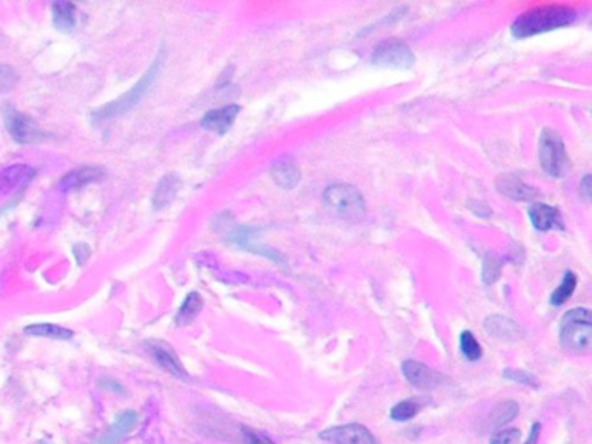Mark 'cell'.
<instances>
[{
  "label": "cell",
  "instance_id": "603a6c76",
  "mask_svg": "<svg viewBox=\"0 0 592 444\" xmlns=\"http://www.w3.org/2000/svg\"><path fill=\"white\" fill-rule=\"evenodd\" d=\"M202 307H203L202 295H200L198 291H192V293H188V297L185 298V302H183L181 307H179L178 314H176V321H178V325H189V323L198 316V312L202 311Z\"/></svg>",
  "mask_w": 592,
  "mask_h": 444
},
{
  "label": "cell",
  "instance_id": "484cf974",
  "mask_svg": "<svg viewBox=\"0 0 592 444\" xmlns=\"http://www.w3.org/2000/svg\"><path fill=\"white\" fill-rule=\"evenodd\" d=\"M460 350L469 361H477L483 356V349H481L480 342L471 332H462V335H460Z\"/></svg>",
  "mask_w": 592,
  "mask_h": 444
},
{
  "label": "cell",
  "instance_id": "4dcf8cb0",
  "mask_svg": "<svg viewBox=\"0 0 592 444\" xmlns=\"http://www.w3.org/2000/svg\"><path fill=\"white\" fill-rule=\"evenodd\" d=\"M498 274H500V262L495 259L493 255H487L483 264V278L487 283H493L498 280Z\"/></svg>",
  "mask_w": 592,
  "mask_h": 444
},
{
  "label": "cell",
  "instance_id": "d6986e66",
  "mask_svg": "<svg viewBox=\"0 0 592 444\" xmlns=\"http://www.w3.org/2000/svg\"><path fill=\"white\" fill-rule=\"evenodd\" d=\"M484 328L491 336H497L502 340H518L523 336V330L516 325L512 319L504 318V316H490L484 321Z\"/></svg>",
  "mask_w": 592,
  "mask_h": 444
},
{
  "label": "cell",
  "instance_id": "83f0119b",
  "mask_svg": "<svg viewBox=\"0 0 592 444\" xmlns=\"http://www.w3.org/2000/svg\"><path fill=\"white\" fill-rule=\"evenodd\" d=\"M504 377L509 378V380H514V382H518V384L528 385V387H533V388H536L540 385V382L536 380L535 375L528 373V371H523V370H514V368L504 370Z\"/></svg>",
  "mask_w": 592,
  "mask_h": 444
},
{
  "label": "cell",
  "instance_id": "7402d4cb",
  "mask_svg": "<svg viewBox=\"0 0 592 444\" xmlns=\"http://www.w3.org/2000/svg\"><path fill=\"white\" fill-rule=\"evenodd\" d=\"M425 404H428L425 398L405 399V401H400L398 404L393 406L391 418L396 420V422H407V420H412L415 415H418Z\"/></svg>",
  "mask_w": 592,
  "mask_h": 444
},
{
  "label": "cell",
  "instance_id": "5bb4252c",
  "mask_svg": "<svg viewBox=\"0 0 592 444\" xmlns=\"http://www.w3.org/2000/svg\"><path fill=\"white\" fill-rule=\"evenodd\" d=\"M240 113V106L237 104H228V106L217 108V110H210L203 114L202 125L207 130L217 132V134H226L231 128V125L235 123V118Z\"/></svg>",
  "mask_w": 592,
  "mask_h": 444
},
{
  "label": "cell",
  "instance_id": "6da1fadb",
  "mask_svg": "<svg viewBox=\"0 0 592 444\" xmlns=\"http://www.w3.org/2000/svg\"><path fill=\"white\" fill-rule=\"evenodd\" d=\"M575 17H577V12L570 6H563V3L540 6L518 16V19L512 23L511 31L516 38H528L533 35L556 30V28L568 26L573 23Z\"/></svg>",
  "mask_w": 592,
  "mask_h": 444
},
{
  "label": "cell",
  "instance_id": "9a60e30c",
  "mask_svg": "<svg viewBox=\"0 0 592 444\" xmlns=\"http://www.w3.org/2000/svg\"><path fill=\"white\" fill-rule=\"evenodd\" d=\"M497 189L502 194H505V196L512 198V200L528 201L536 198V189H533L532 186L525 184L519 177L512 176V173H505V176L498 177Z\"/></svg>",
  "mask_w": 592,
  "mask_h": 444
},
{
  "label": "cell",
  "instance_id": "30bf717a",
  "mask_svg": "<svg viewBox=\"0 0 592 444\" xmlns=\"http://www.w3.org/2000/svg\"><path fill=\"white\" fill-rule=\"evenodd\" d=\"M137 423H139V413L134 411V409H124L117 415L115 422L108 427V430L94 444H119L136 429Z\"/></svg>",
  "mask_w": 592,
  "mask_h": 444
},
{
  "label": "cell",
  "instance_id": "cb8c5ba5",
  "mask_svg": "<svg viewBox=\"0 0 592 444\" xmlns=\"http://www.w3.org/2000/svg\"><path fill=\"white\" fill-rule=\"evenodd\" d=\"M575 287H577V276H575L571 271H566V273H564V276H563V281H561V284L552 291V295H550V304H552L554 307H559V305H563L564 302H566L568 298L573 295Z\"/></svg>",
  "mask_w": 592,
  "mask_h": 444
},
{
  "label": "cell",
  "instance_id": "1f68e13d",
  "mask_svg": "<svg viewBox=\"0 0 592 444\" xmlns=\"http://www.w3.org/2000/svg\"><path fill=\"white\" fill-rule=\"evenodd\" d=\"M98 387H101L103 391H108V392H115V394H124V387L122 384H119L117 380H113V378H101V380H98Z\"/></svg>",
  "mask_w": 592,
  "mask_h": 444
},
{
  "label": "cell",
  "instance_id": "d6a6232c",
  "mask_svg": "<svg viewBox=\"0 0 592 444\" xmlns=\"http://www.w3.org/2000/svg\"><path fill=\"white\" fill-rule=\"evenodd\" d=\"M89 253L91 252H89V246L85 245V243H78V245L74 246V255L81 266L89 259Z\"/></svg>",
  "mask_w": 592,
  "mask_h": 444
},
{
  "label": "cell",
  "instance_id": "d4e9b609",
  "mask_svg": "<svg viewBox=\"0 0 592 444\" xmlns=\"http://www.w3.org/2000/svg\"><path fill=\"white\" fill-rule=\"evenodd\" d=\"M518 415V404L514 401H504L495 408V411L491 413L490 418H488V427L490 429H497V427L505 425L507 422H511L514 416Z\"/></svg>",
  "mask_w": 592,
  "mask_h": 444
},
{
  "label": "cell",
  "instance_id": "4fadbf2b",
  "mask_svg": "<svg viewBox=\"0 0 592 444\" xmlns=\"http://www.w3.org/2000/svg\"><path fill=\"white\" fill-rule=\"evenodd\" d=\"M35 170L28 165H9L0 169V191L12 193L19 191L32 182Z\"/></svg>",
  "mask_w": 592,
  "mask_h": 444
},
{
  "label": "cell",
  "instance_id": "e0dca14e",
  "mask_svg": "<svg viewBox=\"0 0 592 444\" xmlns=\"http://www.w3.org/2000/svg\"><path fill=\"white\" fill-rule=\"evenodd\" d=\"M271 177L278 186L290 189V187H296L297 184H299L301 170L292 158L283 156V158H280L278 162L273 163Z\"/></svg>",
  "mask_w": 592,
  "mask_h": 444
},
{
  "label": "cell",
  "instance_id": "f1b7e54d",
  "mask_svg": "<svg viewBox=\"0 0 592 444\" xmlns=\"http://www.w3.org/2000/svg\"><path fill=\"white\" fill-rule=\"evenodd\" d=\"M240 436L244 444H275L266 434L251 429V427H242Z\"/></svg>",
  "mask_w": 592,
  "mask_h": 444
},
{
  "label": "cell",
  "instance_id": "ac0fdd59",
  "mask_svg": "<svg viewBox=\"0 0 592 444\" xmlns=\"http://www.w3.org/2000/svg\"><path fill=\"white\" fill-rule=\"evenodd\" d=\"M179 187H181V179H179L176 173H167V176L162 177L153 191L155 210H162V208L167 207L169 203H172V200H174L176 194H178Z\"/></svg>",
  "mask_w": 592,
  "mask_h": 444
},
{
  "label": "cell",
  "instance_id": "f546056e",
  "mask_svg": "<svg viewBox=\"0 0 592 444\" xmlns=\"http://www.w3.org/2000/svg\"><path fill=\"white\" fill-rule=\"evenodd\" d=\"M519 439H521V432L518 429H504L491 436L490 444H518Z\"/></svg>",
  "mask_w": 592,
  "mask_h": 444
},
{
  "label": "cell",
  "instance_id": "4316f807",
  "mask_svg": "<svg viewBox=\"0 0 592 444\" xmlns=\"http://www.w3.org/2000/svg\"><path fill=\"white\" fill-rule=\"evenodd\" d=\"M18 73L12 66L0 62V92H8L18 83Z\"/></svg>",
  "mask_w": 592,
  "mask_h": 444
},
{
  "label": "cell",
  "instance_id": "277c9868",
  "mask_svg": "<svg viewBox=\"0 0 592 444\" xmlns=\"http://www.w3.org/2000/svg\"><path fill=\"white\" fill-rule=\"evenodd\" d=\"M323 201L334 214L346 221L358 222L365 217V200L351 184H332L323 191Z\"/></svg>",
  "mask_w": 592,
  "mask_h": 444
},
{
  "label": "cell",
  "instance_id": "9c48e42d",
  "mask_svg": "<svg viewBox=\"0 0 592 444\" xmlns=\"http://www.w3.org/2000/svg\"><path fill=\"white\" fill-rule=\"evenodd\" d=\"M323 441L334 444H379L375 436L362 423H346L341 427H332L320 434Z\"/></svg>",
  "mask_w": 592,
  "mask_h": 444
},
{
  "label": "cell",
  "instance_id": "7c38bea8",
  "mask_svg": "<svg viewBox=\"0 0 592 444\" xmlns=\"http://www.w3.org/2000/svg\"><path fill=\"white\" fill-rule=\"evenodd\" d=\"M105 177V170L101 166L96 165H81L77 169L70 170L63 179L60 180V189L61 191H77L82 189L84 186H89L92 182H98L99 179Z\"/></svg>",
  "mask_w": 592,
  "mask_h": 444
},
{
  "label": "cell",
  "instance_id": "52a82bcc",
  "mask_svg": "<svg viewBox=\"0 0 592 444\" xmlns=\"http://www.w3.org/2000/svg\"><path fill=\"white\" fill-rule=\"evenodd\" d=\"M372 65L380 66V68H394V69H408L414 66L415 56L412 49L398 38H389L384 40L373 49L372 52Z\"/></svg>",
  "mask_w": 592,
  "mask_h": 444
},
{
  "label": "cell",
  "instance_id": "d590c367",
  "mask_svg": "<svg viewBox=\"0 0 592 444\" xmlns=\"http://www.w3.org/2000/svg\"><path fill=\"white\" fill-rule=\"evenodd\" d=\"M39 444H49V443H46V441H42V443H39Z\"/></svg>",
  "mask_w": 592,
  "mask_h": 444
},
{
  "label": "cell",
  "instance_id": "3957f363",
  "mask_svg": "<svg viewBox=\"0 0 592 444\" xmlns=\"http://www.w3.org/2000/svg\"><path fill=\"white\" fill-rule=\"evenodd\" d=\"M592 336V312L585 307L571 309L561 319L559 342L570 352H587Z\"/></svg>",
  "mask_w": 592,
  "mask_h": 444
},
{
  "label": "cell",
  "instance_id": "836d02e7",
  "mask_svg": "<svg viewBox=\"0 0 592 444\" xmlns=\"http://www.w3.org/2000/svg\"><path fill=\"white\" fill-rule=\"evenodd\" d=\"M591 182H592L591 176H585L584 180H582V184H580V191H582V194H584L585 200H589V198H591V194H592Z\"/></svg>",
  "mask_w": 592,
  "mask_h": 444
},
{
  "label": "cell",
  "instance_id": "2e32d148",
  "mask_svg": "<svg viewBox=\"0 0 592 444\" xmlns=\"http://www.w3.org/2000/svg\"><path fill=\"white\" fill-rule=\"evenodd\" d=\"M530 221H532L533 228L539 231H549L554 228H563L559 219V210L556 207H549V205L536 203L528 208Z\"/></svg>",
  "mask_w": 592,
  "mask_h": 444
},
{
  "label": "cell",
  "instance_id": "ffe728a7",
  "mask_svg": "<svg viewBox=\"0 0 592 444\" xmlns=\"http://www.w3.org/2000/svg\"><path fill=\"white\" fill-rule=\"evenodd\" d=\"M53 21L54 26L60 31L70 33L77 26V7L71 2H54L53 3Z\"/></svg>",
  "mask_w": 592,
  "mask_h": 444
},
{
  "label": "cell",
  "instance_id": "8fae6325",
  "mask_svg": "<svg viewBox=\"0 0 592 444\" xmlns=\"http://www.w3.org/2000/svg\"><path fill=\"white\" fill-rule=\"evenodd\" d=\"M401 371H403L405 378H407L414 387L422 388V391H431V388L438 387L443 380V377L438 371L431 370L429 366L414 359L405 361L403 366H401Z\"/></svg>",
  "mask_w": 592,
  "mask_h": 444
},
{
  "label": "cell",
  "instance_id": "ba28073f",
  "mask_svg": "<svg viewBox=\"0 0 592 444\" xmlns=\"http://www.w3.org/2000/svg\"><path fill=\"white\" fill-rule=\"evenodd\" d=\"M144 350L153 359V363H157L169 375L181 378V380H188L189 378L176 350L167 342H164V340H146L144 342Z\"/></svg>",
  "mask_w": 592,
  "mask_h": 444
},
{
  "label": "cell",
  "instance_id": "7a4b0ae2",
  "mask_svg": "<svg viewBox=\"0 0 592 444\" xmlns=\"http://www.w3.org/2000/svg\"><path fill=\"white\" fill-rule=\"evenodd\" d=\"M164 59H165V47H162L160 52L157 54V58H155V61L151 62V66L148 68V71L144 73L143 78L137 80L136 85H134L133 89L129 90V92L122 94L119 99H115V101H112V103L105 104V106L98 108V110L92 113V121L110 120V118L120 117V114H124V113H127V111L133 110V108L136 106V104L139 103V101L143 99L144 96H146V92L151 89V85L155 83V80H157L158 73H160V69H162V65H164Z\"/></svg>",
  "mask_w": 592,
  "mask_h": 444
},
{
  "label": "cell",
  "instance_id": "e575fe53",
  "mask_svg": "<svg viewBox=\"0 0 592 444\" xmlns=\"http://www.w3.org/2000/svg\"><path fill=\"white\" fill-rule=\"evenodd\" d=\"M539 437H540V423H535V425L532 427V432H530L528 439H526L525 444H536L539 443Z\"/></svg>",
  "mask_w": 592,
  "mask_h": 444
},
{
  "label": "cell",
  "instance_id": "5b68a950",
  "mask_svg": "<svg viewBox=\"0 0 592 444\" xmlns=\"http://www.w3.org/2000/svg\"><path fill=\"white\" fill-rule=\"evenodd\" d=\"M539 158L546 173L552 177H563L570 170L566 146H564L561 135L552 128H543L542 134H540Z\"/></svg>",
  "mask_w": 592,
  "mask_h": 444
},
{
  "label": "cell",
  "instance_id": "44dd1931",
  "mask_svg": "<svg viewBox=\"0 0 592 444\" xmlns=\"http://www.w3.org/2000/svg\"><path fill=\"white\" fill-rule=\"evenodd\" d=\"M25 333L32 336H44V339H54V340H71L74 339V332L63 326L53 325V323H37V325H28L25 328Z\"/></svg>",
  "mask_w": 592,
  "mask_h": 444
},
{
  "label": "cell",
  "instance_id": "8992f818",
  "mask_svg": "<svg viewBox=\"0 0 592 444\" xmlns=\"http://www.w3.org/2000/svg\"><path fill=\"white\" fill-rule=\"evenodd\" d=\"M2 117H4V123L11 137L19 144H32V142H40L46 139V132L37 125L33 118L28 114L22 113L16 108L4 104L2 106Z\"/></svg>",
  "mask_w": 592,
  "mask_h": 444
}]
</instances>
